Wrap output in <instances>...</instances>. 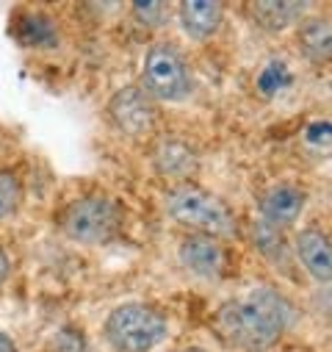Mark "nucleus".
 I'll use <instances>...</instances> for the list:
<instances>
[{"mask_svg": "<svg viewBox=\"0 0 332 352\" xmlns=\"http://www.w3.org/2000/svg\"><path fill=\"white\" fill-rule=\"evenodd\" d=\"M291 324V305L272 289H255L216 314V333L241 352H263L274 346Z\"/></svg>", "mask_w": 332, "mask_h": 352, "instance_id": "nucleus-1", "label": "nucleus"}, {"mask_svg": "<svg viewBox=\"0 0 332 352\" xmlns=\"http://www.w3.org/2000/svg\"><path fill=\"white\" fill-rule=\"evenodd\" d=\"M163 206L175 222H180L202 236L219 239V236H230L235 230V219H233V211L227 208V203L194 184L172 186L163 197Z\"/></svg>", "mask_w": 332, "mask_h": 352, "instance_id": "nucleus-2", "label": "nucleus"}, {"mask_svg": "<svg viewBox=\"0 0 332 352\" xmlns=\"http://www.w3.org/2000/svg\"><path fill=\"white\" fill-rule=\"evenodd\" d=\"M166 316L144 302L119 305L106 319V338L119 352H150L166 338Z\"/></svg>", "mask_w": 332, "mask_h": 352, "instance_id": "nucleus-3", "label": "nucleus"}, {"mask_svg": "<svg viewBox=\"0 0 332 352\" xmlns=\"http://www.w3.org/2000/svg\"><path fill=\"white\" fill-rule=\"evenodd\" d=\"M122 208L103 195L80 197L61 211V233L78 244H108L122 228Z\"/></svg>", "mask_w": 332, "mask_h": 352, "instance_id": "nucleus-4", "label": "nucleus"}, {"mask_svg": "<svg viewBox=\"0 0 332 352\" xmlns=\"http://www.w3.org/2000/svg\"><path fill=\"white\" fill-rule=\"evenodd\" d=\"M141 89L152 100H183L191 92V75L175 45H152L141 67Z\"/></svg>", "mask_w": 332, "mask_h": 352, "instance_id": "nucleus-5", "label": "nucleus"}, {"mask_svg": "<svg viewBox=\"0 0 332 352\" xmlns=\"http://www.w3.org/2000/svg\"><path fill=\"white\" fill-rule=\"evenodd\" d=\"M108 117L125 136H147L158 125L155 100L141 89V86H125L108 100Z\"/></svg>", "mask_w": 332, "mask_h": 352, "instance_id": "nucleus-6", "label": "nucleus"}, {"mask_svg": "<svg viewBox=\"0 0 332 352\" xmlns=\"http://www.w3.org/2000/svg\"><path fill=\"white\" fill-rule=\"evenodd\" d=\"M152 166L163 178H178L180 184H189V178L200 172V153L186 139L169 136L152 147Z\"/></svg>", "mask_w": 332, "mask_h": 352, "instance_id": "nucleus-7", "label": "nucleus"}, {"mask_svg": "<svg viewBox=\"0 0 332 352\" xmlns=\"http://www.w3.org/2000/svg\"><path fill=\"white\" fill-rule=\"evenodd\" d=\"M307 206V192L294 184H277L261 197V222L283 230L294 225Z\"/></svg>", "mask_w": 332, "mask_h": 352, "instance_id": "nucleus-8", "label": "nucleus"}, {"mask_svg": "<svg viewBox=\"0 0 332 352\" xmlns=\"http://www.w3.org/2000/svg\"><path fill=\"white\" fill-rule=\"evenodd\" d=\"M178 261L189 272H194L197 278H216L224 267V252L219 239L202 236V233H191L180 241L178 247Z\"/></svg>", "mask_w": 332, "mask_h": 352, "instance_id": "nucleus-9", "label": "nucleus"}, {"mask_svg": "<svg viewBox=\"0 0 332 352\" xmlns=\"http://www.w3.org/2000/svg\"><path fill=\"white\" fill-rule=\"evenodd\" d=\"M296 258L302 261V267L310 272L313 280L329 283L332 275V247L324 230L318 228H305L296 236Z\"/></svg>", "mask_w": 332, "mask_h": 352, "instance_id": "nucleus-10", "label": "nucleus"}, {"mask_svg": "<svg viewBox=\"0 0 332 352\" xmlns=\"http://www.w3.org/2000/svg\"><path fill=\"white\" fill-rule=\"evenodd\" d=\"M222 17L224 6L216 0H186V3H180V25L197 42L213 36L222 25Z\"/></svg>", "mask_w": 332, "mask_h": 352, "instance_id": "nucleus-11", "label": "nucleus"}, {"mask_svg": "<svg viewBox=\"0 0 332 352\" xmlns=\"http://www.w3.org/2000/svg\"><path fill=\"white\" fill-rule=\"evenodd\" d=\"M12 34L23 47H56L58 28L42 12H20L12 20Z\"/></svg>", "mask_w": 332, "mask_h": 352, "instance_id": "nucleus-12", "label": "nucleus"}, {"mask_svg": "<svg viewBox=\"0 0 332 352\" xmlns=\"http://www.w3.org/2000/svg\"><path fill=\"white\" fill-rule=\"evenodd\" d=\"M305 9H307V3H294V0H258V3H249L252 20L263 31H272V34H280V31L291 28L294 23H299Z\"/></svg>", "mask_w": 332, "mask_h": 352, "instance_id": "nucleus-13", "label": "nucleus"}, {"mask_svg": "<svg viewBox=\"0 0 332 352\" xmlns=\"http://www.w3.org/2000/svg\"><path fill=\"white\" fill-rule=\"evenodd\" d=\"M299 50L313 64H327L332 53V28L324 17H310L299 25Z\"/></svg>", "mask_w": 332, "mask_h": 352, "instance_id": "nucleus-14", "label": "nucleus"}, {"mask_svg": "<svg viewBox=\"0 0 332 352\" xmlns=\"http://www.w3.org/2000/svg\"><path fill=\"white\" fill-rule=\"evenodd\" d=\"M252 241L258 244V250L272 261V263H285L288 261V244L283 239V233L266 222H258L252 230Z\"/></svg>", "mask_w": 332, "mask_h": 352, "instance_id": "nucleus-15", "label": "nucleus"}, {"mask_svg": "<svg viewBox=\"0 0 332 352\" xmlns=\"http://www.w3.org/2000/svg\"><path fill=\"white\" fill-rule=\"evenodd\" d=\"M23 203V181L12 169H0V219L12 217Z\"/></svg>", "mask_w": 332, "mask_h": 352, "instance_id": "nucleus-16", "label": "nucleus"}, {"mask_svg": "<svg viewBox=\"0 0 332 352\" xmlns=\"http://www.w3.org/2000/svg\"><path fill=\"white\" fill-rule=\"evenodd\" d=\"M133 14H136V23H141L147 28H158V25L166 23L169 3H161V0H144V3H133Z\"/></svg>", "mask_w": 332, "mask_h": 352, "instance_id": "nucleus-17", "label": "nucleus"}, {"mask_svg": "<svg viewBox=\"0 0 332 352\" xmlns=\"http://www.w3.org/2000/svg\"><path fill=\"white\" fill-rule=\"evenodd\" d=\"M9 272H12V263H9L6 252H3V250H0V283H3V280L9 278Z\"/></svg>", "mask_w": 332, "mask_h": 352, "instance_id": "nucleus-18", "label": "nucleus"}, {"mask_svg": "<svg viewBox=\"0 0 332 352\" xmlns=\"http://www.w3.org/2000/svg\"><path fill=\"white\" fill-rule=\"evenodd\" d=\"M0 352H17V344L6 333H0Z\"/></svg>", "mask_w": 332, "mask_h": 352, "instance_id": "nucleus-19", "label": "nucleus"}]
</instances>
